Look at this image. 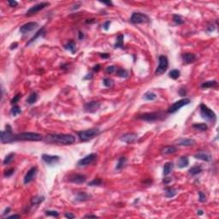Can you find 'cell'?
<instances>
[{
	"label": "cell",
	"instance_id": "277c9868",
	"mask_svg": "<svg viewBox=\"0 0 219 219\" xmlns=\"http://www.w3.org/2000/svg\"><path fill=\"white\" fill-rule=\"evenodd\" d=\"M200 116L202 117V118L209 122H211L212 123L216 122L217 116L215 112L212 110H211L208 106H206L204 104H201L200 105Z\"/></svg>",
	"mask_w": 219,
	"mask_h": 219
},
{
	"label": "cell",
	"instance_id": "7c38bea8",
	"mask_svg": "<svg viewBox=\"0 0 219 219\" xmlns=\"http://www.w3.org/2000/svg\"><path fill=\"white\" fill-rule=\"evenodd\" d=\"M42 160L49 166H53L59 163L60 157L57 155H48V154H43L41 157Z\"/></svg>",
	"mask_w": 219,
	"mask_h": 219
},
{
	"label": "cell",
	"instance_id": "f6af8a7d",
	"mask_svg": "<svg viewBox=\"0 0 219 219\" xmlns=\"http://www.w3.org/2000/svg\"><path fill=\"white\" fill-rule=\"evenodd\" d=\"M15 173V169H6L3 173V175L5 177H10L13 174Z\"/></svg>",
	"mask_w": 219,
	"mask_h": 219
},
{
	"label": "cell",
	"instance_id": "f35d334b",
	"mask_svg": "<svg viewBox=\"0 0 219 219\" xmlns=\"http://www.w3.org/2000/svg\"><path fill=\"white\" fill-rule=\"evenodd\" d=\"M21 109L18 106V105H13V107L11 108L10 110V114L13 116V117H17V115L21 114Z\"/></svg>",
	"mask_w": 219,
	"mask_h": 219
},
{
	"label": "cell",
	"instance_id": "5b68a950",
	"mask_svg": "<svg viewBox=\"0 0 219 219\" xmlns=\"http://www.w3.org/2000/svg\"><path fill=\"white\" fill-rule=\"evenodd\" d=\"M99 134H100V130L99 128H90V129H86V130H83L77 133L80 140L83 142L93 139L94 137L98 136Z\"/></svg>",
	"mask_w": 219,
	"mask_h": 219
},
{
	"label": "cell",
	"instance_id": "603a6c76",
	"mask_svg": "<svg viewBox=\"0 0 219 219\" xmlns=\"http://www.w3.org/2000/svg\"><path fill=\"white\" fill-rule=\"evenodd\" d=\"M177 151V148L175 146H166L162 148L161 152L164 155H169V154H173Z\"/></svg>",
	"mask_w": 219,
	"mask_h": 219
},
{
	"label": "cell",
	"instance_id": "7402d4cb",
	"mask_svg": "<svg viewBox=\"0 0 219 219\" xmlns=\"http://www.w3.org/2000/svg\"><path fill=\"white\" fill-rule=\"evenodd\" d=\"M189 164V159L187 157H181L178 160H177V167L179 169H183L185 167H187Z\"/></svg>",
	"mask_w": 219,
	"mask_h": 219
},
{
	"label": "cell",
	"instance_id": "836d02e7",
	"mask_svg": "<svg viewBox=\"0 0 219 219\" xmlns=\"http://www.w3.org/2000/svg\"><path fill=\"white\" fill-rule=\"evenodd\" d=\"M45 200L44 196H34L31 199V205H38Z\"/></svg>",
	"mask_w": 219,
	"mask_h": 219
},
{
	"label": "cell",
	"instance_id": "94428289",
	"mask_svg": "<svg viewBox=\"0 0 219 219\" xmlns=\"http://www.w3.org/2000/svg\"><path fill=\"white\" fill-rule=\"evenodd\" d=\"M10 211V207H7V208H5V210L3 211V216H5L6 214H8L9 212Z\"/></svg>",
	"mask_w": 219,
	"mask_h": 219
},
{
	"label": "cell",
	"instance_id": "03108f58",
	"mask_svg": "<svg viewBox=\"0 0 219 219\" xmlns=\"http://www.w3.org/2000/svg\"><path fill=\"white\" fill-rule=\"evenodd\" d=\"M81 3H76L75 5H74L73 6V8H71V10H77V9H79L80 8V6H81Z\"/></svg>",
	"mask_w": 219,
	"mask_h": 219
},
{
	"label": "cell",
	"instance_id": "83f0119b",
	"mask_svg": "<svg viewBox=\"0 0 219 219\" xmlns=\"http://www.w3.org/2000/svg\"><path fill=\"white\" fill-rule=\"evenodd\" d=\"M202 172V167L200 165H195V166H193L192 168L189 169L188 170V173L189 175H191L192 176H194V175H197L199 174H200Z\"/></svg>",
	"mask_w": 219,
	"mask_h": 219
},
{
	"label": "cell",
	"instance_id": "9c48e42d",
	"mask_svg": "<svg viewBox=\"0 0 219 219\" xmlns=\"http://www.w3.org/2000/svg\"><path fill=\"white\" fill-rule=\"evenodd\" d=\"M150 21V18L147 15L140 13V12H134L130 18V22L133 24H140L146 23Z\"/></svg>",
	"mask_w": 219,
	"mask_h": 219
},
{
	"label": "cell",
	"instance_id": "ba28073f",
	"mask_svg": "<svg viewBox=\"0 0 219 219\" xmlns=\"http://www.w3.org/2000/svg\"><path fill=\"white\" fill-rule=\"evenodd\" d=\"M191 103V100L190 99H187V98H185V99H182L181 100H178V101L175 102L173 104H171L168 109V113L169 114H174L175 113L176 111H178L181 108H182L183 106L185 105H187Z\"/></svg>",
	"mask_w": 219,
	"mask_h": 219
},
{
	"label": "cell",
	"instance_id": "f1b7e54d",
	"mask_svg": "<svg viewBox=\"0 0 219 219\" xmlns=\"http://www.w3.org/2000/svg\"><path fill=\"white\" fill-rule=\"evenodd\" d=\"M64 49L67 50V51H70L72 54H74V53L76 52V45H75V43L74 41L70 40V41H68L67 44L64 46Z\"/></svg>",
	"mask_w": 219,
	"mask_h": 219
},
{
	"label": "cell",
	"instance_id": "3957f363",
	"mask_svg": "<svg viewBox=\"0 0 219 219\" xmlns=\"http://www.w3.org/2000/svg\"><path fill=\"white\" fill-rule=\"evenodd\" d=\"M165 117V114H164L163 112H148V113H144L141 115H139L137 118L142 121H146V122H156V121H159V120H163Z\"/></svg>",
	"mask_w": 219,
	"mask_h": 219
},
{
	"label": "cell",
	"instance_id": "44dd1931",
	"mask_svg": "<svg viewBox=\"0 0 219 219\" xmlns=\"http://www.w3.org/2000/svg\"><path fill=\"white\" fill-rule=\"evenodd\" d=\"M182 57L183 62H184L185 64H187L193 63V62L197 59V57H196L195 54H193V53H189V52L184 53V54L182 55Z\"/></svg>",
	"mask_w": 219,
	"mask_h": 219
},
{
	"label": "cell",
	"instance_id": "bcb514c9",
	"mask_svg": "<svg viewBox=\"0 0 219 219\" xmlns=\"http://www.w3.org/2000/svg\"><path fill=\"white\" fill-rule=\"evenodd\" d=\"M117 71V68L116 66H114V65H112V66H109V67H107L105 68V72L107 73V74H113L114 72H116Z\"/></svg>",
	"mask_w": 219,
	"mask_h": 219
},
{
	"label": "cell",
	"instance_id": "d6a6232c",
	"mask_svg": "<svg viewBox=\"0 0 219 219\" xmlns=\"http://www.w3.org/2000/svg\"><path fill=\"white\" fill-rule=\"evenodd\" d=\"M38 100V93H36V92H33L30 95H29V97L28 98V99H27V104H34V103H36Z\"/></svg>",
	"mask_w": 219,
	"mask_h": 219
},
{
	"label": "cell",
	"instance_id": "4fadbf2b",
	"mask_svg": "<svg viewBox=\"0 0 219 219\" xmlns=\"http://www.w3.org/2000/svg\"><path fill=\"white\" fill-rule=\"evenodd\" d=\"M100 103L98 101H89L84 104V111L87 113H95L100 108Z\"/></svg>",
	"mask_w": 219,
	"mask_h": 219
},
{
	"label": "cell",
	"instance_id": "be15d7a7",
	"mask_svg": "<svg viewBox=\"0 0 219 219\" xmlns=\"http://www.w3.org/2000/svg\"><path fill=\"white\" fill-rule=\"evenodd\" d=\"M92 78H93V74L90 73V74H87L86 76H85L84 80H91Z\"/></svg>",
	"mask_w": 219,
	"mask_h": 219
},
{
	"label": "cell",
	"instance_id": "816d5d0a",
	"mask_svg": "<svg viewBox=\"0 0 219 219\" xmlns=\"http://www.w3.org/2000/svg\"><path fill=\"white\" fill-rule=\"evenodd\" d=\"M206 30H207V32L208 33H211V32H213L214 30H215V25L214 24H210L208 27H207V28H206Z\"/></svg>",
	"mask_w": 219,
	"mask_h": 219
},
{
	"label": "cell",
	"instance_id": "d6986e66",
	"mask_svg": "<svg viewBox=\"0 0 219 219\" xmlns=\"http://www.w3.org/2000/svg\"><path fill=\"white\" fill-rule=\"evenodd\" d=\"M195 144V140L193 139L188 138H181L178 140H176V145L182 146H191Z\"/></svg>",
	"mask_w": 219,
	"mask_h": 219
},
{
	"label": "cell",
	"instance_id": "ac0fdd59",
	"mask_svg": "<svg viewBox=\"0 0 219 219\" xmlns=\"http://www.w3.org/2000/svg\"><path fill=\"white\" fill-rule=\"evenodd\" d=\"M194 158L196 159H200V160H202V161H204V162H211V159H212L211 155L209 152H204V151L198 152L194 155Z\"/></svg>",
	"mask_w": 219,
	"mask_h": 219
},
{
	"label": "cell",
	"instance_id": "003e7915",
	"mask_svg": "<svg viewBox=\"0 0 219 219\" xmlns=\"http://www.w3.org/2000/svg\"><path fill=\"white\" fill-rule=\"evenodd\" d=\"M197 214L199 215V216H201L204 214V211H203V210H198L197 211Z\"/></svg>",
	"mask_w": 219,
	"mask_h": 219
},
{
	"label": "cell",
	"instance_id": "681fc988",
	"mask_svg": "<svg viewBox=\"0 0 219 219\" xmlns=\"http://www.w3.org/2000/svg\"><path fill=\"white\" fill-rule=\"evenodd\" d=\"M111 21H105V22L103 24V28H104V29L105 31H108V30H109V28H110V26H111Z\"/></svg>",
	"mask_w": 219,
	"mask_h": 219
},
{
	"label": "cell",
	"instance_id": "6f0895ef",
	"mask_svg": "<svg viewBox=\"0 0 219 219\" xmlns=\"http://www.w3.org/2000/svg\"><path fill=\"white\" fill-rule=\"evenodd\" d=\"M85 218H98L99 217H97L96 215H91V214H87L84 217Z\"/></svg>",
	"mask_w": 219,
	"mask_h": 219
},
{
	"label": "cell",
	"instance_id": "8fae6325",
	"mask_svg": "<svg viewBox=\"0 0 219 219\" xmlns=\"http://www.w3.org/2000/svg\"><path fill=\"white\" fill-rule=\"evenodd\" d=\"M50 5V3L48 2H42V3H37L34 6H32L26 13V16L29 17V16H32V15H34L36 13H38L39 11L44 10L46 7L49 6Z\"/></svg>",
	"mask_w": 219,
	"mask_h": 219
},
{
	"label": "cell",
	"instance_id": "ab89813d",
	"mask_svg": "<svg viewBox=\"0 0 219 219\" xmlns=\"http://www.w3.org/2000/svg\"><path fill=\"white\" fill-rule=\"evenodd\" d=\"M173 21L176 24V25H182L184 23V20L182 19V16L180 15H174L173 16Z\"/></svg>",
	"mask_w": 219,
	"mask_h": 219
},
{
	"label": "cell",
	"instance_id": "2e32d148",
	"mask_svg": "<svg viewBox=\"0 0 219 219\" xmlns=\"http://www.w3.org/2000/svg\"><path fill=\"white\" fill-rule=\"evenodd\" d=\"M86 176L82 174H73L68 177V182L75 184H82L86 182Z\"/></svg>",
	"mask_w": 219,
	"mask_h": 219
},
{
	"label": "cell",
	"instance_id": "e0dca14e",
	"mask_svg": "<svg viewBox=\"0 0 219 219\" xmlns=\"http://www.w3.org/2000/svg\"><path fill=\"white\" fill-rule=\"evenodd\" d=\"M138 139V135L135 133H127L120 137V140L128 144H132Z\"/></svg>",
	"mask_w": 219,
	"mask_h": 219
},
{
	"label": "cell",
	"instance_id": "1f68e13d",
	"mask_svg": "<svg viewBox=\"0 0 219 219\" xmlns=\"http://www.w3.org/2000/svg\"><path fill=\"white\" fill-rule=\"evenodd\" d=\"M15 156H16V153H14V152H11V153L8 154V155L4 158V159H3V165H8V164H10L14 160Z\"/></svg>",
	"mask_w": 219,
	"mask_h": 219
},
{
	"label": "cell",
	"instance_id": "11a10c76",
	"mask_svg": "<svg viewBox=\"0 0 219 219\" xmlns=\"http://www.w3.org/2000/svg\"><path fill=\"white\" fill-rule=\"evenodd\" d=\"M171 181H172V179H171V178H169V177H165V178H164L163 182H164V184H169Z\"/></svg>",
	"mask_w": 219,
	"mask_h": 219
},
{
	"label": "cell",
	"instance_id": "7a4b0ae2",
	"mask_svg": "<svg viewBox=\"0 0 219 219\" xmlns=\"http://www.w3.org/2000/svg\"><path fill=\"white\" fill-rule=\"evenodd\" d=\"M42 140H44V137L40 134L32 132L21 133L14 136V141H39Z\"/></svg>",
	"mask_w": 219,
	"mask_h": 219
},
{
	"label": "cell",
	"instance_id": "74e56055",
	"mask_svg": "<svg viewBox=\"0 0 219 219\" xmlns=\"http://www.w3.org/2000/svg\"><path fill=\"white\" fill-rule=\"evenodd\" d=\"M117 75L121 78H127L128 76V70L124 69V68H119L117 69Z\"/></svg>",
	"mask_w": 219,
	"mask_h": 219
},
{
	"label": "cell",
	"instance_id": "484cf974",
	"mask_svg": "<svg viewBox=\"0 0 219 219\" xmlns=\"http://www.w3.org/2000/svg\"><path fill=\"white\" fill-rule=\"evenodd\" d=\"M46 34V29H45V28H40L36 34L34 35V37L32 38V39H29V41L27 43V46H29L30 44H32V43H34V41L39 38V37H41V36H43L44 34Z\"/></svg>",
	"mask_w": 219,
	"mask_h": 219
},
{
	"label": "cell",
	"instance_id": "6da1fadb",
	"mask_svg": "<svg viewBox=\"0 0 219 219\" xmlns=\"http://www.w3.org/2000/svg\"><path fill=\"white\" fill-rule=\"evenodd\" d=\"M44 141L47 144L68 146L75 142V137L68 134H51L44 137Z\"/></svg>",
	"mask_w": 219,
	"mask_h": 219
},
{
	"label": "cell",
	"instance_id": "d4e9b609",
	"mask_svg": "<svg viewBox=\"0 0 219 219\" xmlns=\"http://www.w3.org/2000/svg\"><path fill=\"white\" fill-rule=\"evenodd\" d=\"M164 192H165V197H167V198H173L177 194V190L174 187H165Z\"/></svg>",
	"mask_w": 219,
	"mask_h": 219
},
{
	"label": "cell",
	"instance_id": "ffe728a7",
	"mask_svg": "<svg viewBox=\"0 0 219 219\" xmlns=\"http://www.w3.org/2000/svg\"><path fill=\"white\" fill-rule=\"evenodd\" d=\"M90 199H91V195L85 193V192L76 193L75 197V200L77 201V202H84V201H86V200H88Z\"/></svg>",
	"mask_w": 219,
	"mask_h": 219
},
{
	"label": "cell",
	"instance_id": "f5cc1de1",
	"mask_svg": "<svg viewBox=\"0 0 219 219\" xmlns=\"http://www.w3.org/2000/svg\"><path fill=\"white\" fill-rule=\"evenodd\" d=\"M64 217H65L66 218L72 219V218H74L75 216V215H73V214H71L70 212H66V213L64 214Z\"/></svg>",
	"mask_w": 219,
	"mask_h": 219
},
{
	"label": "cell",
	"instance_id": "cb8c5ba5",
	"mask_svg": "<svg viewBox=\"0 0 219 219\" xmlns=\"http://www.w3.org/2000/svg\"><path fill=\"white\" fill-rule=\"evenodd\" d=\"M123 39H124V36L123 34H119L117 38L116 43L114 45V48H120V49H125V46L123 45Z\"/></svg>",
	"mask_w": 219,
	"mask_h": 219
},
{
	"label": "cell",
	"instance_id": "680465c9",
	"mask_svg": "<svg viewBox=\"0 0 219 219\" xmlns=\"http://www.w3.org/2000/svg\"><path fill=\"white\" fill-rule=\"evenodd\" d=\"M100 57L104 59H106V58H109L110 57V54L109 53H101L100 54Z\"/></svg>",
	"mask_w": 219,
	"mask_h": 219
},
{
	"label": "cell",
	"instance_id": "9f6ffc18",
	"mask_svg": "<svg viewBox=\"0 0 219 219\" xmlns=\"http://www.w3.org/2000/svg\"><path fill=\"white\" fill-rule=\"evenodd\" d=\"M101 68V65L100 64H96L94 67H93V71L94 72H99Z\"/></svg>",
	"mask_w": 219,
	"mask_h": 219
},
{
	"label": "cell",
	"instance_id": "7bdbcfd3",
	"mask_svg": "<svg viewBox=\"0 0 219 219\" xmlns=\"http://www.w3.org/2000/svg\"><path fill=\"white\" fill-rule=\"evenodd\" d=\"M45 214L46 216H49V217H53V218H57L59 216V212L57 211H45Z\"/></svg>",
	"mask_w": 219,
	"mask_h": 219
},
{
	"label": "cell",
	"instance_id": "52a82bcc",
	"mask_svg": "<svg viewBox=\"0 0 219 219\" xmlns=\"http://www.w3.org/2000/svg\"><path fill=\"white\" fill-rule=\"evenodd\" d=\"M169 66V60L166 56L161 55L158 57V66L156 68L155 71V75H160L162 74H164Z\"/></svg>",
	"mask_w": 219,
	"mask_h": 219
},
{
	"label": "cell",
	"instance_id": "b9f144b4",
	"mask_svg": "<svg viewBox=\"0 0 219 219\" xmlns=\"http://www.w3.org/2000/svg\"><path fill=\"white\" fill-rule=\"evenodd\" d=\"M103 84L106 87H111L114 85V81L111 78H104L103 80Z\"/></svg>",
	"mask_w": 219,
	"mask_h": 219
},
{
	"label": "cell",
	"instance_id": "5bb4252c",
	"mask_svg": "<svg viewBox=\"0 0 219 219\" xmlns=\"http://www.w3.org/2000/svg\"><path fill=\"white\" fill-rule=\"evenodd\" d=\"M37 173H38V169H37V167L34 166V167H32V168L30 169L27 172V174L25 175V176H24V180H23L24 184L27 185V184L30 183L31 182H33L34 178L36 177Z\"/></svg>",
	"mask_w": 219,
	"mask_h": 219
},
{
	"label": "cell",
	"instance_id": "f907efd6",
	"mask_svg": "<svg viewBox=\"0 0 219 219\" xmlns=\"http://www.w3.org/2000/svg\"><path fill=\"white\" fill-rule=\"evenodd\" d=\"M8 4L10 5V7L14 8V7H17V5H18V3H17V1H15V0H9L8 1Z\"/></svg>",
	"mask_w": 219,
	"mask_h": 219
},
{
	"label": "cell",
	"instance_id": "7dc6e473",
	"mask_svg": "<svg viewBox=\"0 0 219 219\" xmlns=\"http://www.w3.org/2000/svg\"><path fill=\"white\" fill-rule=\"evenodd\" d=\"M199 201L201 203H204L206 201V196L201 191L199 192Z\"/></svg>",
	"mask_w": 219,
	"mask_h": 219
},
{
	"label": "cell",
	"instance_id": "6125c7cd",
	"mask_svg": "<svg viewBox=\"0 0 219 219\" xmlns=\"http://www.w3.org/2000/svg\"><path fill=\"white\" fill-rule=\"evenodd\" d=\"M21 216L20 215H12V216H10V217H6V219H12V218H20Z\"/></svg>",
	"mask_w": 219,
	"mask_h": 219
},
{
	"label": "cell",
	"instance_id": "f546056e",
	"mask_svg": "<svg viewBox=\"0 0 219 219\" xmlns=\"http://www.w3.org/2000/svg\"><path fill=\"white\" fill-rule=\"evenodd\" d=\"M218 86L217 81H208V82H204L201 84V88L203 89H207V88H211V87H215Z\"/></svg>",
	"mask_w": 219,
	"mask_h": 219
},
{
	"label": "cell",
	"instance_id": "60d3db41",
	"mask_svg": "<svg viewBox=\"0 0 219 219\" xmlns=\"http://www.w3.org/2000/svg\"><path fill=\"white\" fill-rule=\"evenodd\" d=\"M102 183H103V182H102L101 179H99V178H95V179H93V181L89 182L87 183V185L89 186V187H94V186H101Z\"/></svg>",
	"mask_w": 219,
	"mask_h": 219
},
{
	"label": "cell",
	"instance_id": "c3c4849f",
	"mask_svg": "<svg viewBox=\"0 0 219 219\" xmlns=\"http://www.w3.org/2000/svg\"><path fill=\"white\" fill-rule=\"evenodd\" d=\"M178 93H179V95H180V96H182V97H185L186 95H187V89H186L185 87H181V88L179 89V91H178Z\"/></svg>",
	"mask_w": 219,
	"mask_h": 219
},
{
	"label": "cell",
	"instance_id": "8d00e7d4",
	"mask_svg": "<svg viewBox=\"0 0 219 219\" xmlns=\"http://www.w3.org/2000/svg\"><path fill=\"white\" fill-rule=\"evenodd\" d=\"M180 75H181V72H180V70H178V69H172V70L169 71V78H171V79H173V80L178 79V78L180 77Z\"/></svg>",
	"mask_w": 219,
	"mask_h": 219
},
{
	"label": "cell",
	"instance_id": "e575fe53",
	"mask_svg": "<svg viewBox=\"0 0 219 219\" xmlns=\"http://www.w3.org/2000/svg\"><path fill=\"white\" fill-rule=\"evenodd\" d=\"M193 128L200 131H206L208 129V126L205 123H194L193 124Z\"/></svg>",
	"mask_w": 219,
	"mask_h": 219
},
{
	"label": "cell",
	"instance_id": "9a60e30c",
	"mask_svg": "<svg viewBox=\"0 0 219 219\" xmlns=\"http://www.w3.org/2000/svg\"><path fill=\"white\" fill-rule=\"evenodd\" d=\"M38 27H39L38 22H28L20 28V33L22 34H28V33L34 31V29Z\"/></svg>",
	"mask_w": 219,
	"mask_h": 219
},
{
	"label": "cell",
	"instance_id": "db71d44e",
	"mask_svg": "<svg viewBox=\"0 0 219 219\" xmlns=\"http://www.w3.org/2000/svg\"><path fill=\"white\" fill-rule=\"evenodd\" d=\"M17 46H18V43H17V42H14V43H12V44L10 46V50L17 49Z\"/></svg>",
	"mask_w": 219,
	"mask_h": 219
},
{
	"label": "cell",
	"instance_id": "91938a15",
	"mask_svg": "<svg viewBox=\"0 0 219 219\" xmlns=\"http://www.w3.org/2000/svg\"><path fill=\"white\" fill-rule=\"evenodd\" d=\"M78 34H78V38H79V39H80V40H82V39L85 38L84 34H83L82 32H81V31H79V33H78Z\"/></svg>",
	"mask_w": 219,
	"mask_h": 219
},
{
	"label": "cell",
	"instance_id": "d590c367",
	"mask_svg": "<svg viewBox=\"0 0 219 219\" xmlns=\"http://www.w3.org/2000/svg\"><path fill=\"white\" fill-rule=\"evenodd\" d=\"M126 162H127V158L125 157H121L117 161V166H116V169L117 170H120L122 169L124 167V165L126 164Z\"/></svg>",
	"mask_w": 219,
	"mask_h": 219
},
{
	"label": "cell",
	"instance_id": "ee69618b",
	"mask_svg": "<svg viewBox=\"0 0 219 219\" xmlns=\"http://www.w3.org/2000/svg\"><path fill=\"white\" fill-rule=\"evenodd\" d=\"M21 93H18V94H17L16 96H14V98L11 99L10 104H11L12 105H16V104H17V103L20 100V99H21Z\"/></svg>",
	"mask_w": 219,
	"mask_h": 219
},
{
	"label": "cell",
	"instance_id": "8992f818",
	"mask_svg": "<svg viewBox=\"0 0 219 219\" xmlns=\"http://www.w3.org/2000/svg\"><path fill=\"white\" fill-rule=\"evenodd\" d=\"M6 129L5 130H2L1 131V143L2 144H5V143H11L14 142V136L15 135L12 132V128L10 125H6L5 126Z\"/></svg>",
	"mask_w": 219,
	"mask_h": 219
},
{
	"label": "cell",
	"instance_id": "30bf717a",
	"mask_svg": "<svg viewBox=\"0 0 219 219\" xmlns=\"http://www.w3.org/2000/svg\"><path fill=\"white\" fill-rule=\"evenodd\" d=\"M97 158V154L96 153H90L89 155H86L83 158L80 159L77 163L78 167H85L91 164H93Z\"/></svg>",
	"mask_w": 219,
	"mask_h": 219
},
{
	"label": "cell",
	"instance_id": "4dcf8cb0",
	"mask_svg": "<svg viewBox=\"0 0 219 219\" xmlns=\"http://www.w3.org/2000/svg\"><path fill=\"white\" fill-rule=\"evenodd\" d=\"M157 98H158L157 94H155L154 93H152L151 91L146 92V93L143 95V99H146V100H148V101H153V100L157 99Z\"/></svg>",
	"mask_w": 219,
	"mask_h": 219
},
{
	"label": "cell",
	"instance_id": "e7e4bbea",
	"mask_svg": "<svg viewBox=\"0 0 219 219\" xmlns=\"http://www.w3.org/2000/svg\"><path fill=\"white\" fill-rule=\"evenodd\" d=\"M100 3H104V4H106V5H109V6H110V5H112V2H111V1H107V2H106V1H101Z\"/></svg>",
	"mask_w": 219,
	"mask_h": 219
},
{
	"label": "cell",
	"instance_id": "4316f807",
	"mask_svg": "<svg viewBox=\"0 0 219 219\" xmlns=\"http://www.w3.org/2000/svg\"><path fill=\"white\" fill-rule=\"evenodd\" d=\"M173 168H174V164L172 162H167L165 163L164 166V169H163V173H164V175H168L171 173V171L173 170Z\"/></svg>",
	"mask_w": 219,
	"mask_h": 219
}]
</instances>
